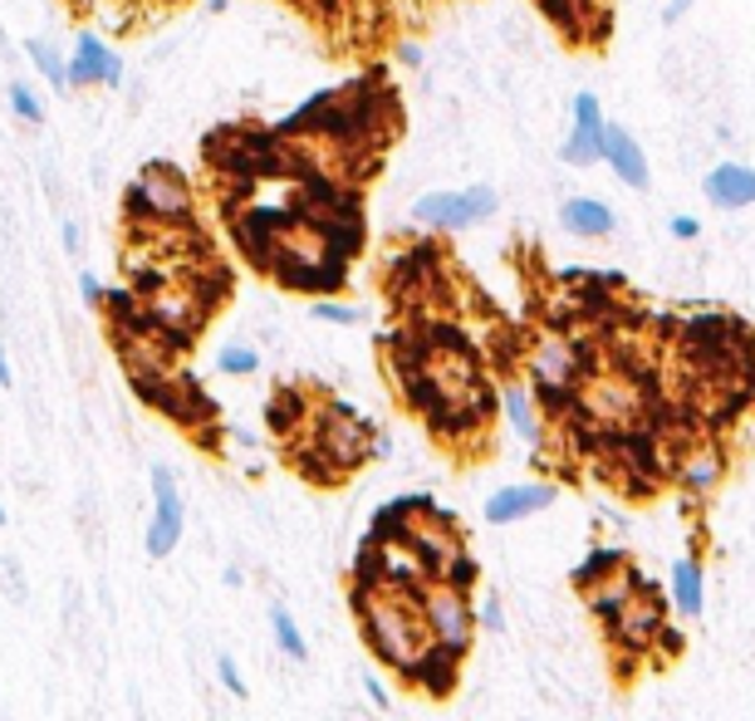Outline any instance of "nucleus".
I'll return each instance as SVG.
<instances>
[{"label":"nucleus","mask_w":755,"mask_h":721,"mask_svg":"<svg viewBox=\"0 0 755 721\" xmlns=\"http://www.w3.org/2000/svg\"><path fill=\"white\" fill-rule=\"evenodd\" d=\"M314 319H324V325H353V319H358V309L339 305V300H314Z\"/></svg>","instance_id":"nucleus-22"},{"label":"nucleus","mask_w":755,"mask_h":721,"mask_svg":"<svg viewBox=\"0 0 755 721\" xmlns=\"http://www.w3.org/2000/svg\"><path fill=\"white\" fill-rule=\"evenodd\" d=\"M363 692H368V697L373 701H378V707H388V687H382V682H378V672H363Z\"/></svg>","instance_id":"nucleus-26"},{"label":"nucleus","mask_w":755,"mask_h":721,"mask_svg":"<svg viewBox=\"0 0 755 721\" xmlns=\"http://www.w3.org/2000/svg\"><path fill=\"white\" fill-rule=\"evenodd\" d=\"M59 236H64V250H78V227H74V221H64V231H59Z\"/></svg>","instance_id":"nucleus-29"},{"label":"nucleus","mask_w":755,"mask_h":721,"mask_svg":"<svg viewBox=\"0 0 755 721\" xmlns=\"http://www.w3.org/2000/svg\"><path fill=\"white\" fill-rule=\"evenodd\" d=\"M0 525H5V505H0Z\"/></svg>","instance_id":"nucleus-31"},{"label":"nucleus","mask_w":755,"mask_h":721,"mask_svg":"<svg viewBox=\"0 0 755 721\" xmlns=\"http://www.w3.org/2000/svg\"><path fill=\"white\" fill-rule=\"evenodd\" d=\"M696 231H702V227H696V217H672V236L692 241V236H696Z\"/></svg>","instance_id":"nucleus-27"},{"label":"nucleus","mask_w":755,"mask_h":721,"mask_svg":"<svg viewBox=\"0 0 755 721\" xmlns=\"http://www.w3.org/2000/svg\"><path fill=\"white\" fill-rule=\"evenodd\" d=\"M270 633H275V643H280L284 658L304 662V652H309V648H304V633H300V623H294L284 609H270Z\"/></svg>","instance_id":"nucleus-18"},{"label":"nucleus","mask_w":755,"mask_h":721,"mask_svg":"<svg viewBox=\"0 0 755 721\" xmlns=\"http://www.w3.org/2000/svg\"><path fill=\"white\" fill-rule=\"evenodd\" d=\"M549 505H555V486L549 481H515V486H500V491L486 501V521L515 525L535 511H549Z\"/></svg>","instance_id":"nucleus-8"},{"label":"nucleus","mask_w":755,"mask_h":721,"mask_svg":"<svg viewBox=\"0 0 755 721\" xmlns=\"http://www.w3.org/2000/svg\"><path fill=\"white\" fill-rule=\"evenodd\" d=\"M88 84H123V60H118L113 45H103L98 35H78L74 60L64 64V89H88Z\"/></svg>","instance_id":"nucleus-6"},{"label":"nucleus","mask_w":755,"mask_h":721,"mask_svg":"<svg viewBox=\"0 0 755 721\" xmlns=\"http://www.w3.org/2000/svg\"><path fill=\"white\" fill-rule=\"evenodd\" d=\"M506 417H510V427H515L520 442H539V417H535V407H529L525 388H510L506 393Z\"/></svg>","instance_id":"nucleus-15"},{"label":"nucleus","mask_w":755,"mask_h":721,"mask_svg":"<svg viewBox=\"0 0 755 721\" xmlns=\"http://www.w3.org/2000/svg\"><path fill=\"white\" fill-rule=\"evenodd\" d=\"M10 109H15V119H25V123H45V109H39V99L29 94V84H10Z\"/></svg>","instance_id":"nucleus-21"},{"label":"nucleus","mask_w":755,"mask_h":721,"mask_svg":"<svg viewBox=\"0 0 755 721\" xmlns=\"http://www.w3.org/2000/svg\"><path fill=\"white\" fill-rule=\"evenodd\" d=\"M25 54H29V64H35L49 84H54V89H64V54H59L54 45H49V40H25Z\"/></svg>","instance_id":"nucleus-17"},{"label":"nucleus","mask_w":755,"mask_h":721,"mask_svg":"<svg viewBox=\"0 0 755 721\" xmlns=\"http://www.w3.org/2000/svg\"><path fill=\"white\" fill-rule=\"evenodd\" d=\"M437 579H441V584H451V589H466V594H471V589L480 584V564H476V554H471L466 545H461V550L451 554L447 564H441Z\"/></svg>","instance_id":"nucleus-16"},{"label":"nucleus","mask_w":755,"mask_h":721,"mask_svg":"<svg viewBox=\"0 0 755 721\" xmlns=\"http://www.w3.org/2000/svg\"><path fill=\"white\" fill-rule=\"evenodd\" d=\"M604 158L613 162V178L623 182V187L643 192L647 182H653V172H647V158H643V148H637V138L628 129H618V123H608V129H604Z\"/></svg>","instance_id":"nucleus-9"},{"label":"nucleus","mask_w":755,"mask_h":721,"mask_svg":"<svg viewBox=\"0 0 755 721\" xmlns=\"http://www.w3.org/2000/svg\"><path fill=\"white\" fill-rule=\"evenodd\" d=\"M559 221H564V231L588 236V241L613 231V211H608L604 201H594V197H569L564 207H559Z\"/></svg>","instance_id":"nucleus-13"},{"label":"nucleus","mask_w":755,"mask_h":721,"mask_svg":"<svg viewBox=\"0 0 755 721\" xmlns=\"http://www.w3.org/2000/svg\"><path fill=\"white\" fill-rule=\"evenodd\" d=\"M716 476H721V462H716V452H702V456H696V462H686V466H682V481L692 486L696 496H702V491H711V486H716Z\"/></svg>","instance_id":"nucleus-20"},{"label":"nucleus","mask_w":755,"mask_h":721,"mask_svg":"<svg viewBox=\"0 0 755 721\" xmlns=\"http://www.w3.org/2000/svg\"><path fill=\"white\" fill-rule=\"evenodd\" d=\"M216 368H221V374H231V378H251L255 368H260V354H255V349H245V344H226L221 354H216Z\"/></svg>","instance_id":"nucleus-19"},{"label":"nucleus","mask_w":755,"mask_h":721,"mask_svg":"<svg viewBox=\"0 0 755 721\" xmlns=\"http://www.w3.org/2000/svg\"><path fill=\"white\" fill-rule=\"evenodd\" d=\"M456 677H461V652L441 648V643H431V648L417 658V668L407 672V682H417L427 697H451V692H456Z\"/></svg>","instance_id":"nucleus-10"},{"label":"nucleus","mask_w":755,"mask_h":721,"mask_svg":"<svg viewBox=\"0 0 755 721\" xmlns=\"http://www.w3.org/2000/svg\"><path fill=\"white\" fill-rule=\"evenodd\" d=\"M349 609L363 628V643L407 682V672L417 668V658L431 648L427 613H422V594L402 589H363L349 584Z\"/></svg>","instance_id":"nucleus-1"},{"label":"nucleus","mask_w":755,"mask_h":721,"mask_svg":"<svg viewBox=\"0 0 755 721\" xmlns=\"http://www.w3.org/2000/svg\"><path fill=\"white\" fill-rule=\"evenodd\" d=\"M496 217V187H461V192H427L412 201V221L437 231H471Z\"/></svg>","instance_id":"nucleus-4"},{"label":"nucleus","mask_w":755,"mask_h":721,"mask_svg":"<svg viewBox=\"0 0 755 721\" xmlns=\"http://www.w3.org/2000/svg\"><path fill=\"white\" fill-rule=\"evenodd\" d=\"M15 383V374H10V358H5V349H0V388H10Z\"/></svg>","instance_id":"nucleus-30"},{"label":"nucleus","mask_w":755,"mask_h":721,"mask_svg":"<svg viewBox=\"0 0 755 721\" xmlns=\"http://www.w3.org/2000/svg\"><path fill=\"white\" fill-rule=\"evenodd\" d=\"M672 609H677V619H696V613L706 609L702 560H677L672 564Z\"/></svg>","instance_id":"nucleus-12"},{"label":"nucleus","mask_w":755,"mask_h":721,"mask_svg":"<svg viewBox=\"0 0 755 721\" xmlns=\"http://www.w3.org/2000/svg\"><path fill=\"white\" fill-rule=\"evenodd\" d=\"M706 201H716V207H751L755 201V168H745V162H721V168L706 172Z\"/></svg>","instance_id":"nucleus-11"},{"label":"nucleus","mask_w":755,"mask_h":721,"mask_svg":"<svg viewBox=\"0 0 755 721\" xmlns=\"http://www.w3.org/2000/svg\"><path fill=\"white\" fill-rule=\"evenodd\" d=\"M422 613H427L431 643H441V648H451V652L466 658L471 638H476V609H471V594L431 579L427 589H422Z\"/></svg>","instance_id":"nucleus-3"},{"label":"nucleus","mask_w":755,"mask_h":721,"mask_svg":"<svg viewBox=\"0 0 755 721\" xmlns=\"http://www.w3.org/2000/svg\"><path fill=\"white\" fill-rule=\"evenodd\" d=\"M127 217H143V221H167V227H176V221L192 217V187H186L182 168L167 158L147 162L143 172L133 178V187H127Z\"/></svg>","instance_id":"nucleus-2"},{"label":"nucleus","mask_w":755,"mask_h":721,"mask_svg":"<svg viewBox=\"0 0 755 721\" xmlns=\"http://www.w3.org/2000/svg\"><path fill=\"white\" fill-rule=\"evenodd\" d=\"M78 295H84V305H103V280H98V276H88V270H84V276H78Z\"/></svg>","instance_id":"nucleus-25"},{"label":"nucleus","mask_w":755,"mask_h":721,"mask_svg":"<svg viewBox=\"0 0 755 721\" xmlns=\"http://www.w3.org/2000/svg\"><path fill=\"white\" fill-rule=\"evenodd\" d=\"M604 129H608V119H604V109H598V99L594 94H579L574 99V133H569V143H564L569 168H588V162L604 158Z\"/></svg>","instance_id":"nucleus-7"},{"label":"nucleus","mask_w":755,"mask_h":721,"mask_svg":"<svg viewBox=\"0 0 755 721\" xmlns=\"http://www.w3.org/2000/svg\"><path fill=\"white\" fill-rule=\"evenodd\" d=\"M628 564V554L618 550V545H594V550L584 554V560L574 564V589H598V584H608L618 570Z\"/></svg>","instance_id":"nucleus-14"},{"label":"nucleus","mask_w":755,"mask_h":721,"mask_svg":"<svg viewBox=\"0 0 755 721\" xmlns=\"http://www.w3.org/2000/svg\"><path fill=\"white\" fill-rule=\"evenodd\" d=\"M686 5H692V0H672V5H667V11H662V21H667V25H677V21H682V15H686Z\"/></svg>","instance_id":"nucleus-28"},{"label":"nucleus","mask_w":755,"mask_h":721,"mask_svg":"<svg viewBox=\"0 0 755 721\" xmlns=\"http://www.w3.org/2000/svg\"><path fill=\"white\" fill-rule=\"evenodd\" d=\"M182 491H176V476L167 472V466H153V521H147V554L153 560H167V554L176 550V540H182Z\"/></svg>","instance_id":"nucleus-5"},{"label":"nucleus","mask_w":755,"mask_h":721,"mask_svg":"<svg viewBox=\"0 0 755 721\" xmlns=\"http://www.w3.org/2000/svg\"><path fill=\"white\" fill-rule=\"evenodd\" d=\"M216 672H221V682H226V692H231V697H245V677H241V668H235L231 652H221V658H216Z\"/></svg>","instance_id":"nucleus-23"},{"label":"nucleus","mask_w":755,"mask_h":721,"mask_svg":"<svg viewBox=\"0 0 755 721\" xmlns=\"http://www.w3.org/2000/svg\"><path fill=\"white\" fill-rule=\"evenodd\" d=\"M476 623H480V628H490V633H500V628H506V609H500V599H496V594H490V599L476 609Z\"/></svg>","instance_id":"nucleus-24"}]
</instances>
